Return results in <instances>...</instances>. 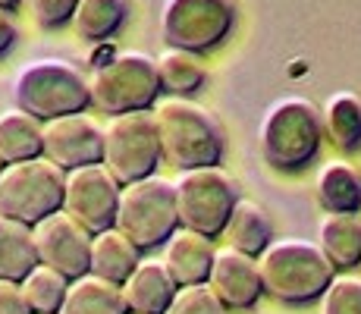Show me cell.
Instances as JSON below:
<instances>
[{"label": "cell", "instance_id": "obj_34", "mask_svg": "<svg viewBox=\"0 0 361 314\" xmlns=\"http://www.w3.org/2000/svg\"><path fill=\"white\" fill-rule=\"evenodd\" d=\"M0 173H4V164H0Z\"/></svg>", "mask_w": 361, "mask_h": 314}, {"label": "cell", "instance_id": "obj_21", "mask_svg": "<svg viewBox=\"0 0 361 314\" xmlns=\"http://www.w3.org/2000/svg\"><path fill=\"white\" fill-rule=\"evenodd\" d=\"M224 239H226V246L245 251V255H252V258H261L264 251L270 248V242L276 239L274 220L264 211V205H258V201H252V198H239V205H235L233 217L224 229Z\"/></svg>", "mask_w": 361, "mask_h": 314}, {"label": "cell", "instance_id": "obj_20", "mask_svg": "<svg viewBox=\"0 0 361 314\" xmlns=\"http://www.w3.org/2000/svg\"><path fill=\"white\" fill-rule=\"evenodd\" d=\"M317 246L330 258L336 274L361 267V217L358 214H324L317 227Z\"/></svg>", "mask_w": 361, "mask_h": 314}, {"label": "cell", "instance_id": "obj_16", "mask_svg": "<svg viewBox=\"0 0 361 314\" xmlns=\"http://www.w3.org/2000/svg\"><path fill=\"white\" fill-rule=\"evenodd\" d=\"M179 292V283L173 280V274L166 270L164 261L145 258L132 277L123 283V296H126L129 314H166Z\"/></svg>", "mask_w": 361, "mask_h": 314}, {"label": "cell", "instance_id": "obj_12", "mask_svg": "<svg viewBox=\"0 0 361 314\" xmlns=\"http://www.w3.org/2000/svg\"><path fill=\"white\" fill-rule=\"evenodd\" d=\"M35 229V246H38V261L63 274L66 280L92 274V239L82 223H75L66 211L51 214Z\"/></svg>", "mask_w": 361, "mask_h": 314}, {"label": "cell", "instance_id": "obj_9", "mask_svg": "<svg viewBox=\"0 0 361 314\" xmlns=\"http://www.w3.org/2000/svg\"><path fill=\"white\" fill-rule=\"evenodd\" d=\"M176 207L179 223L185 229L217 239L224 236L235 205H239V186L224 167H198V170H183L176 179Z\"/></svg>", "mask_w": 361, "mask_h": 314}, {"label": "cell", "instance_id": "obj_28", "mask_svg": "<svg viewBox=\"0 0 361 314\" xmlns=\"http://www.w3.org/2000/svg\"><path fill=\"white\" fill-rule=\"evenodd\" d=\"M324 314H361V277L336 274L330 289L321 298Z\"/></svg>", "mask_w": 361, "mask_h": 314}, {"label": "cell", "instance_id": "obj_17", "mask_svg": "<svg viewBox=\"0 0 361 314\" xmlns=\"http://www.w3.org/2000/svg\"><path fill=\"white\" fill-rule=\"evenodd\" d=\"M142 261H145V251L120 227L94 233V239H92V274L94 277L123 286Z\"/></svg>", "mask_w": 361, "mask_h": 314}, {"label": "cell", "instance_id": "obj_24", "mask_svg": "<svg viewBox=\"0 0 361 314\" xmlns=\"http://www.w3.org/2000/svg\"><path fill=\"white\" fill-rule=\"evenodd\" d=\"M324 132L333 148L343 155L361 151V95L358 92H336L324 104Z\"/></svg>", "mask_w": 361, "mask_h": 314}, {"label": "cell", "instance_id": "obj_5", "mask_svg": "<svg viewBox=\"0 0 361 314\" xmlns=\"http://www.w3.org/2000/svg\"><path fill=\"white\" fill-rule=\"evenodd\" d=\"M88 85H92V104L107 116L151 110L157 95L164 92L157 57L145 51H120L98 63Z\"/></svg>", "mask_w": 361, "mask_h": 314}, {"label": "cell", "instance_id": "obj_3", "mask_svg": "<svg viewBox=\"0 0 361 314\" xmlns=\"http://www.w3.org/2000/svg\"><path fill=\"white\" fill-rule=\"evenodd\" d=\"M154 116L164 164L176 167L179 173L198 167H220L226 155V135L207 107L195 104L192 97H166L154 107Z\"/></svg>", "mask_w": 361, "mask_h": 314}, {"label": "cell", "instance_id": "obj_15", "mask_svg": "<svg viewBox=\"0 0 361 314\" xmlns=\"http://www.w3.org/2000/svg\"><path fill=\"white\" fill-rule=\"evenodd\" d=\"M214 239L195 233V229L179 227L176 233L170 236V242L164 246V258L166 270L173 274V280L179 286H207V277H211L214 267Z\"/></svg>", "mask_w": 361, "mask_h": 314}, {"label": "cell", "instance_id": "obj_2", "mask_svg": "<svg viewBox=\"0 0 361 314\" xmlns=\"http://www.w3.org/2000/svg\"><path fill=\"white\" fill-rule=\"evenodd\" d=\"M264 296L283 305H311L321 302L330 283L336 280V267L324 248L311 239H274L270 248L258 258Z\"/></svg>", "mask_w": 361, "mask_h": 314}, {"label": "cell", "instance_id": "obj_6", "mask_svg": "<svg viewBox=\"0 0 361 314\" xmlns=\"http://www.w3.org/2000/svg\"><path fill=\"white\" fill-rule=\"evenodd\" d=\"M63 195L66 170L47 157L10 164L0 173V214L25 227H38L51 214L63 211Z\"/></svg>", "mask_w": 361, "mask_h": 314}, {"label": "cell", "instance_id": "obj_32", "mask_svg": "<svg viewBox=\"0 0 361 314\" xmlns=\"http://www.w3.org/2000/svg\"><path fill=\"white\" fill-rule=\"evenodd\" d=\"M16 38H19V25H16V19H13V13L0 10V57L10 51Z\"/></svg>", "mask_w": 361, "mask_h": 314}, {"label": "cell", "instance_id": "obj_33", "mask_svg": "<svg viewBox=\"0 0 361 314\" xmlns=\"http://www.w3.org/2000/svg\"><path fill=\"white\" fill-rule=\"evenodd\" d=\"M23 4H25V0H0V10H6V13H16Z\"/></svg>", "mask_w": 361, "mask_h": 314}, {"label": "cell", "instance_id": "obj_25", "mask_svg": "<svg viewBox=\"0 0 361 314\" xmlns=\"http://www.w3.org/2000/svg\"><path fill=\"white\" fill-rule=\"evenodd\" d=\"M129 16V0H79L73 16V32L82 41H107L110 35H116L123 29Z\"/></svg>", "mask_w": 361, "mask_h": 314}, {"label": "cell", "instance_id": "obj_13", "mask_svg": "<svg viewBox=\"0 0 361 314\" xmlns=\"http://www.w3.org/2000/svg\"><path fill=\"white\" fill-rule=\"evenodd\" d=\"M44 157L60 170L104 164V126L88 114H69L44 123Z\"/></svg>", "mask_w": 361, "mask_h": 314}, {"label": "cell", "instance_id": "obj_26", "mask_svg": "<svg viewBox=\"0 0 361 314\" xmlns=\"http://www.w3.org/2000/svg\"><path fill=\"white\" fill-rule=\"evenodd\" d=\"M157 69H161V85L170 97H192L204 88L207 69L198 60V54L179 51V47H166L157 57Z\"/></svg>", "mask_w": 361, "mask_h": 314}, {"label": "cell", "instance_id": "obj_19", "mask_svg": "<svg viewBox=\"0 0 361 314\" xmlns=\"http://www.w3.org/2000/svg\"><path fill=\"white\" fill-rule=\"evenodd\" d=\"M314 192L327 214H361V170L349 160H327L317 170Z\"/></svg>", "mask_w": 361, "mask_h": 314}, {"label": "cell", "instance_id": "obj_10", "mask_svg": "<svg viewBox=\"0 0 361 314\" xmlns=\"http://www.w3.org/2000/svg\"><path fill=\"white\" fill-rule=\"evenodd\" d=\"M235 25V0H164L161 41L179 51L207 54L230 38Z\"/></svg>", "mask_w": 361, "mask_h": 314}, {"label": "cell", "instance_id": "obj_23", "mask_svg": "<svg viewBox=\"0 0 361 314\" xmlns=\"http://www.w3.org/2000/svg\"><path fill=\"white\" fill-rule=\"evenodd\" d=\"M60 314H129V308H126V296H123L120 283L85 274L69 283L66 302Z\"/></svg>", "mask_w": 361, "mask_h": 314}, {"label": "cell", "instance_id": "obj_7", "mask_svg": "<svg viewBox=\"0 0 361 314\" xmlns=\"http://www.w3.org/2000/svg\"><path fill=\"white\" fill-rule=\"evenodd\" d=\"M161 164L164 148L154 110L120 114L104 123V167L114 173L120 186L157 176Z\"/></svg>", "mask_w": 361, "mask_h": 314}, {"label": "cell", "instance_id": "obj_8", "mask_svg": "<svg viewBox=\"0 0 361 314\" xmlns=\"http://www.w3.org/2000/svg\"><path fill=\"white\" fill-rule=\"evenodd\" d=\"M116 227L142 251L164 248L170 236L183 227L176 207V186L164 176H148L123 186Z\"/></svg>", "mask_w": 361, "mask_h": 314}, {"label": "cell", "instance_id": "obj_31", "mask_svg": "<svg viewBox=\"0 0 361 314\" xmlns=\"http://www.w3.org/2000/svg\"><path fill=\"white\" fill-rule=\"evenodd\" d=\"M0 314H35L16 280H0Z\"/></svg>", "mask_w": 361, "mask_h": 314}, {"label": "cell", "instance_id": "obj_4", "mask_svg": "<svg viewBox=\"0 0 361 314\" xmlns=\"http://www.w3.org/2000/svg\"><path fill=\"white\" fill-rule=\"evenodd\" d=\"M16 107L38 116L41 123L69 114H85L92 107V85L79 66L57 57L32 60L13 79Z\"/></svg>", "mask_w": 361, "mask_h": 314}, {"label": "cell", "instance_id": "obj_14", "mask_svg": "<svg viewBox=\"0 0 361 314\" xmlns=\"http://www.w3.org/2000/svg\"><path fill=\"white\" fill-rule=\"evenodd\" d=\"M207 289H211L230 311L255 308L264 296L258 258L245 255V251H239L233 246L217 248L211 277H207Z\"/></svg>", "mask_w": 361, "mask_h": 314}, {"label": "cell", "instance_id": "obj_1", "mask_svg": "<svg viewBox=\"0 0 361 314\" xmlns=\"http://www.w3.org/2000/svg\"><path fill=\"white\" fill-rule=\"evenodd\" d=\"M324 110L302 95L274 101L261 116L258 148L270 170L302 173L321 157L324 148Z\"/></svg>", "mask_w": 361, "mask_h": 314}, {"label": "cell", "instance_id": "obj_18", "mask_svg": "<svg viewBox=\"0 0 361 314\" xmlns=\"http://www.w3.org/2000/svg\"><path fill=\"white\" fill-rule=\"evenodd\" d=\"M44 157V123L13 107L0 114V164H25Z\"/></svg>", "mask_w": 361, "mask_h": 314}, {"label": "cell", "instance_id": "obj_22", "mask_svg": "<svg viewBox=\"0 0 361 314\" xmlns=\"http://www.w3.org/2000/svg\"><path fill=\"white\" fill-rule=\"evenodd\" d=\"M38 264L35 229L0 214V280L23 283Z\"/></svg>", "mask_w": 361, "mask_h": 314}, {"label": "cell", "instance_id": "obj_27", "mask_svg": "<svg viewBox=\"0 0 361 314\" xmlns=\"http://www.w3.org/2000/svg\"><path fill=\"white\" fill-rule=\"evenodd\" d=\"M69 283L63 274H57L54 267L47 264H38L23 283V292H25V302L35 314H60L66 302V292H69Z\"/></svg>", "mask_w": 361, "mask_h": 314}, {"label": "cell", "instance_id": "obj_30", "mask_svg": "<svg viewBox=\"0 0 361 314\" xmlns=\"http://www.w3.org/2000/svg\"><path fill=\"white\" fill-rule=\"evenodd\" d=\"M25 4H29L35 25L51 32V29H63V25L73 23L79 0H25Z\"/></svg>", "mask_w": 361, "mask_h": 314}, {"label": "cell", "instance_id": "obj_11", "mask_svg": "<svg viewBox=\"0 0 361 314\" xmlns=\"http://www.w3.org/2000/svg\"><path fill=\"white\" fill-rule=\"evenodd\" d=\"M120 195H123V186L116 183V176L104 164L79 167V170L66 173L63 211L94 236L116 227Z\"/></svg>", "mask_w": 361, "mask_h": 314}, {"label": "cell", "instance_id": "obj_29", "mask_svg": "<svg viewBox=\"0 0 361 314\" xmlns=\"http://www.w3.org/2000/svg\"><path fill=\"white\" fill-rule=\"evenodd\" d=\"M226 311L230 308L207 286H179L173 305L166 308V314H226Z\"/></svg>", "mask_w": 361, "mask_h": 314}]
</instances>
